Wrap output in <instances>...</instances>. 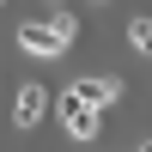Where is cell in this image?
Segmentation results:
<instances>
[{"instance_id": "obj_4", "label": "cell", "mask_w": 152, "mask_h": 152, "mask_svg": "<svg viewBox=\"0 0 152 152\" xmlns=\"http://www.w3.org/2000/svg\"><path fill=\"white\" fill-rule=\"evenodd\" d=\"M43 110H49V91H43V85H24L18 104H12V122H18V128H37V122H43Z\"/></svg>"}, {"instance_id": "obj_6", "label": "cell", "mask_w": 152, "mask_h": 152, "mask_svg": "<svg viewBox=\"0 0 152 152\" xmlns=\"http://www.w3.org/2000/svg\"><path fill=\"white\" fill-rule=\"evenodd\" d=\"M140 152H152V140H146V146H140Z\"/></svg>"}, {"instance_id": "obj_5", "label": "cell", "mask_w": 152, "mask_h": 152, "mask_svg": "<svg viewBox=\"0 0 152 152\" xmlns=\"http://www.w3.org/2000/svg\"><path fill=\"white\" fill-rule=\"evenodd\" d=\"M128 43L140 55H152V18H128Z\"/></svg>"}, {"instance_id": "obj_1", "label": "cell", "mask_w": 152, "mask_h": 152, "mask_svg": "<svg viewBox=\"0 0 152 152\" xmlns=\"http://www.w3.org/2000/svg\"><path fill=\"white\" fill-rule=\"evenodd\" d=\"M73 43V12H55L49 24H24L18 31V49L24 55H61Z\"/></svg>"}, {"instance_id": "obj_3", "label": "cell", "mask_w": 152, "mask_h": 152, "mask_svg": "<svg viewBox=\"0 0 152 152\" xmlns=\"http://www.w3.org/2000/svg\"><path fill=\"white\" fill-rule=\"evenodd\" d=\"M73 97H79V104H91V110H104V104H116V97H122V79H116V73L79 79V85H73Z\"/></svg>"}, {"instance_id": "obj_2", "label": "cell", "mask_w": 152, "mask_h": 152, "mask_svg": "<svg viewBox=\"0 0 152 152\" xmlns=\"http://www.w3.org/2000/svg\"><path fill=\"white\" fill-rule=\"evenodd\" d=\"M61 116H67V134H73L79 146H85V140H97V110H91V104H79L73 91L61 97Z\"/></svg>"}]
</instances>
